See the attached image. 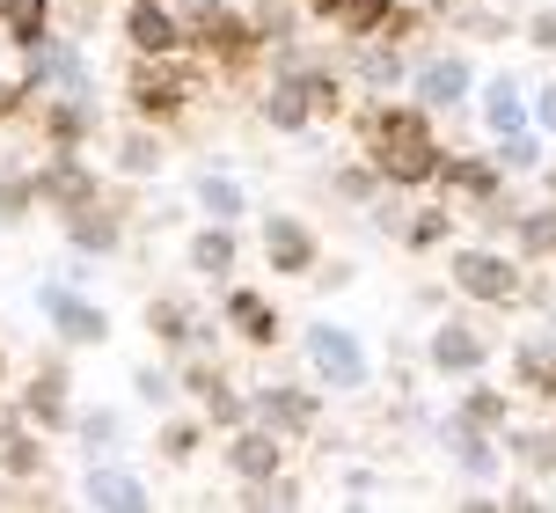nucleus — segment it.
<instances>
[{"label":"nucleus","mask_w":556,"mask_h":513,"mask_svg":"<svg viewBox=\"0 0 556 513\" xmlns=\"http://www.w3.org/2000/svg\"><path fill=\"white\" fill-rule=\"evenodd\" d=\"M81 499H88V506H103V513H139V506H147V485H139L132 470H88Z\"/></svg>","instance_id":"dca6fc26"},{"label":"nucleus","mask_w":556,"mask_h":513,"mask_svg":"<svg viewBox=\"0 0 556 513\" xmlns=\"http://www.w3.org/2000/svg\"><path fill=\"white\" fill-rule=\"evenodd\" d=\"M29 205H37V184L29 176H0V228H15Z\"/></svg>","instance_id":"e433bc0d"},{"label":"nucleus","mask_w":556,"mask_h":513,"mask_svg":"<svg viewBox=\"0 0 556 513\" xmlns=\"http://www.w3.org/2000/svg\"><path fill=\"white\" fill-rule=\"evenodd\" d=\"M191 272H205V279L235 272V221H213V228L191 235Z\"/></svg>","instance_id":"b1692460"},{"label":"nucleus","mask_w":556,"mask_h":513,"mask_svg":"<svg viewBox=\"0 0 556 513\" xmlns=\"http://www.w3.org/2000/svg\"><path fill=\"white\" fill-rule=\"evenodd\" d=\"M432 15H462V23H469V15H476V0H432Z\"/></svg>","instance_id":"c03bdc74"},{"label":"nucleus","mask_w":556,"mask_h":513,"mask_svg":"<svg viewBox=\"0 0 556 513\" xmlns=\"http://www.w3.org/2000/svg\"><path fill=\"white\" fill-rule=\"evenodd\" d=\"M513 455H520V470H556V433H513Z\"/></svg>","instance_id":"f704fd0d"},{"label":"nucleus","mask_w":556,"mask_h":513,"mask_svg":"<svg viewBox=\"0 0 556 513\" xmlns=\"http://www.w3.org/2000/svg\"><path fill=\"white\" fill-rule=\"evenodd\" d=\"M432 184L446 191V205H476V213L505 191V184H498V154H446Z\"/></svg>","instance_id":"423d86ee"},{"label":"nucleus","mask_w":556,"mask_h":513,"mask_svg":"<svg viewBox=\"0 0 556 513\" xmlns=\"http://www.w3.org/2000/svg\"><path fill=\"white\" fill-rule=\"evenodd\" d=\"M23 418L29 426H45V433H59L74 411H66V374L59 367H45V374H29L23 381Z\"/></svg>","instance_id":"2eb2a0df"},{"label":"nucleus","mask_w":556,"mask_h":513,"mask_svg":"<svg viewBox=\"0 0 556 513\" xmlns=\"http://www.w3.org/2000/svg\"><path fill=\"white\" fill-rule=\"evenodd\" d=\"M534 125H542V133H556V82L534 88Z\"/></svg>","instance_id":"79ce46f5"},{"label":"nucleus","mask_w":556,"mask_h":513,"mask_svg":"<svg viewBox=\"0 0 556 513\" xmlns=\"http://www.w3.org/2000/svg\"><path fill=\"white\" fill-rule=\"evenodd\" d=\"M227 323H235V338H242V345H278V309L264 301V293H250V286L227 293Z\"/></svg>","instance_id":"f3484780"},{"label":"nucleus","mask_w":556,"mask_h":513,"mask_svg":"<svg viewBox=\"0 0 556 513\" xmlns=\"http://www.w3.org/2000/svg\"><path fill=\"white\" fill-rule=\"evenodd\" d=\"M132 389H139V403H168V397H176V381H168L162 367H139V374H132Z\"/></svg>","instance_id":"ea45409f"},{"label":"nucleus","mask_w":556,"mask_h":513,"mask_svg":"<svg viewBox=\"0 0 556 513\" xmlns=\"http://www.w3.org/2000/svg\"><path fill=\"white\" fill-rule=\"evenodd\" d=\"M125 37H132V52H191V23L168 0H132L125 8Z\"/></svg>","instance_id":"0eeeda50"},{"label":"nucleus","mask_w":556,"mask_h":513,"mask_svg":"<svg viewBox=\"0 0 556 513\" xmlns=\"http://www.w3.org/2000/svg\"><path fill=\"white\" fill-rule=\"evenodd\" d=\"M432 367L440 374H476L483 367V330H469V323H440V330H432Z\"/></svg>","instance_id":"a211bd4d"},{"label":"nucleus","mask_w":556,"mask_h":513,"mask_svg":"<svg viewBox=\"0 0 556 513\" xmlns=\"http://www.w3.org/2000/svg\"><path fill=\"white\" fill-rule=\"evenodd\" d=\"M0 29L15 37V45H45L52 37V0H0Z\"/></svg>","instance_id":"a878e982"},{"label":"nucleus","mask_w":556,"mask_h":513,"mask_svg":"<svg viewBox=\"0 0 556 513\" xmlns=\"http://www.w3.org/2000/svg\"><path fill=\"white\" fill-rule=\"evenodd\" d=\"M462 426L498 433L505 426V397H498V389H469V397H462Z\"/></svg>","instance_id":"2f4dec72"},{"label":"nucleus","mask_w":556,"mask_h":513,"mask_svg":"<svg viewBox=\"0 0 556 513\" xmlns=\"http://www.w3.org/2000/svg\"><path fill=\"white\" fill-rule=\"evenodd\" d=\"M147 330H154L162 345H191V338H205V330H191V309H184V301H154V309H147Z\"/></svg>","instance_id":"7c9ffc66"},{"label":"nucleus","mask_w":556,"mask_h":513,"mask_svg":"<svg viewBox=\"0 0 556 513\" xmlns=\"http://www.w3.org/2000/svg\"><path fill=\"white\" fill-rule=\"evenodd\" d=\"M117 170H125V176H154V170H162V147L147 140V133L117 140Z\"/></svg>","instance_id":"72a5a7b5"},{"label":"nucleus","mask_w":556,"mask_h":513,"mask_svg":"<svg viewBox=\"0 0 556 513\" xmlns=\"http://www.w3.org/2000/svg\"><path fill=\"white\" fill-rule=\"evenodd\" d=\"M37 301H45V315H52L59 345H103V338H111V315L96 309V301H81L74 286H45Z\"/></svg>","instance_id":"6e6552de"},{"label":"nucleus","mask_w":556,"mask_h":513,"mask_svg":"<svg viewBox=\"0 0 556 513\" xmlns=\"http://www.w3.org/2000/svg\"><path fill=\"white\" fill-rule=\"evenodd\" d=\"M498 170H542V125L498 133Z\"/></svg>","instance_id":"c756f323"},{"label":"nucleus","mask_w":556,"mask_h":513,"mask_svg":"<svg viewBox=\"0 0 556 513\" xmlns=\"http://www.w3.org/2000/svg\"><path fill=\"white\" fill-rule=\"evenodd\" d=\"M213 8H220V0H176V15H184V23H198V15H213Z\"/></svg>","instance_id":"37998d69"},{"label":"nucleus","mask_w":556,"mask_h":513,"mask_svg":"<svg viewBox=\"0 0 556 513\" xmlns=\"http://www.w3.org/2000/svg\"><path fill=\"white\" fill-rule=\"evenodd\" d=\"M513 235H520V250H528V256H556V199L534 205V213H520Z\"/></svg>","instance_id":"c85d7f7f"},{"label":"nucleus","mask_w":556,"mask_h":513,"mask_svg":"<svg viewBox=\"0 0 556 513\" xmlns=\"http://www.w3.org/2000/svg\"><path fill=\"white\" fill-rule=\"evenodd\" d=\"M0 470H8V477H37V470H45V448H37V433H29L23 411L0 426Z\"/></svg>","instance_id":"393cba45"},{"label":"nucleus","mask_w":556,"mask_h":513,"mask_svg":"<svg viewBox=\"0 0 556 513\" xmlns=\"http://www.w3.org/2000/svg\"><path fill=\"white\" fill-rule=\"evenodd\" d=\"M403 242H410V250H432V242H446V205H425V213H417V221H403Z\"/></svg>","instance_id":"c9c22d12"},{"label":"nucleus","mask_w":556,"mask_h":513,"mask_svg":"<svg viewBox=\"0 0 556 513\" xmlns=\"http://www.w3.org/2000/svg\"><path fill=\"white\" fill-rule=\"evenodd\" d=\"M549 199H556V170H549Z\"/></svg>","instance_id":"de8ad7c7"},{"label":"nucleus","mask_w":556,"mask_h":513,"mask_svg":"<svg viewBox=\"0 0 556 513\" xmlns=\"http://www.w3.org/2000/svg\"><path fill=\"white\" fill-rule=\"evenodd\" d=\"M352 74H359L366 88H395L403 82V59H395V45L381 37V45H359V52H352Z\"/></svg>","instance_id":"cd10ccee"},{"label":"nucleus","mask_w":556,"mask_h":513,"mask_svg":"<svg viewBox=\"0 0 556 513\" xmlns=\"http://www.w3.org/2000/svg\"><path fill=\"white\" fill-rule=\"evenodd\" d=\"M528 37H534V45H542V52L556 59V8H542V15H534V23H528Z\"/></svg>","instance_id":"a19ab883"},{"label":"nucleus","mask_w":556,"mask_h":513,"mask_svg":"<svg viewBox=\"0 0 556 513\" xmlns=\"http://www.w3.org/2000/svg\"><path fill=\"white\" fill-rule=\"evenodd\" d=\"M227 470L242 477V485H271L278 470H286V440L271 426H242L227 440Z\"/></svg>","instance_id":"9d476101"},{"label":"nucleus","mask_w":556,"mask_h":513,"mask_svg":"<svg viewBox=\"0 0 556 513\" xmlns=\"http://www.w3.org/2000/svg\"><path fill=\"white\" fill-rule=\"evenodd\" d=\"M81 448L88 455H111L117 448V411H81Z\"/></svg>","instance_id":"4c0bfd02"},{"label":"nucleus","mask_w":556,"mask_h":513,"mask_svg":"<svg viewBox=\"0 0 556 513\" xmlns=\"http://www.w3.org/2000/svg\"><path fill=\"white\" fill-rule=\"evenodd\" d=\"M301 8H315V15H330V8H337V0H301Z\"/></svg>","instance_id":"a18cd8bd"},{"label":"nucleus","mask_w":556,"mask_h":513,"mask_svg":"<svg viewBox=\"0 0 556 513\" xmlns=\"http://www.w3.org/2000/svg\"><path fill=\"white\" fill-rule=\"evenodd\" d=\"M198 440H205V418H168V426H162V455L168 462H191Z\"/></svg>","instance_id":"473e14b6"},{"label":"nucleus","mask_w":556,"mask_h":513,"mask_svg":"<svg viewBox=\"0 0 556 513\" xmlns=\"http://www.w3.org/2000/svg\"><path fill=\"white\" fill-rule=\"evenodd\" d=\"M483 125H491V133H520V125H528V96H520L513 74H491V82H483Z\"/></svg>","instance_id":"412c9836"},{"label":"nucleus","mask_w":556,"mask_h":513,"mask_svg":"<svg viewBox=\"0 0 556 513\" xmlns=\"http://www.w3.org/2000/svg\"><path fill=\"white\" fill-rule=\"evenodd\" d=\"M307 367L315 381H330V389H366V345L344 330V323H307Z\"/></svg>","instance_id":"7ed1b4c3"},{"label":"nucleus","mask_w":556,"mask_h":513,"mask_svg":"<svg viewBox=\"0 0 556 513\" xmlns=\"http://www.w3.org/2000/svg\"><path fill=\"white\" fill-rule=\"evenodd\" d=\"M446 448H454V462L469 470L476 485H491V477H498V448H491L476 426H462V418H454V426H446Z\"/></svg>","instance_id":"bb28decb"},{"label":"nucleus","mask_w":556,"mask_h":513,"mask_svg":"<svg viewBox=\"0 0 556 513\" xmlns=\"http://www.w3.org/2000/svg\"><path fill=\"white\" fill-rule=\"evenodd\" d=\"M37 184V199L45 205H59V213H74V205H88V199H103V184H96V170H88L74 147H52V162L29 176Z\"/></svg>","instance_id":"39448f33"},{"label":"nucleus","mask_w":556,"mask_h":513,"mask_svg":"<svg viewBox=\"0 0 556 513\" xmlns=\"http://www.w3.org/2000/svg\"><path fill=\"white\" fill-rule=\"evenodd\" d=\"M366 133V162L381 170L389 191H417V184H432L446 162V147L432 140V117L425 103H389V111H366L359 117Z\"/></svg>","instance_id":"f257e3e1"},{"label":"nucleus","mask_w":556,"mask_h":513,"mask_svg":"<svg viewBox=\"0 0 556 513\" xmlns=\"http://www.w3.org/2000/svg\"><path fill=\"white\" fill-rule=\"evenodd\" d=\"M264 125H271V133H307V125H315L307 66H293V74H278V82L264 88Z\"/></svg>","instance_id":"ddd939ff"},{"label":"nucleus","mask_w":556,"mask_h":513,"mask_svg":"<svg viewBox=\"0 0 556 513\" xmlns=\"http://www.w3.org/2000/svg\"><path fill=\"white\" fill-rule=\"evenodd\" d=\"M520 264L505 250H462L454 256V293H469V301H491V309H513L520 301Z\"/></svg>","instance_id":"20e7f679"},{"label":"nucleus","mask_w":556,"mask_h":513,"mask_svg":"<svg viewBox=\"0 0 556 513\" xmlns=\"http://www.w3.org/2000/svg\"><path fill=\"white\" fill-rule=\"evenodd\" d=\"M250 418H256V426H271L278 440H293V433H315V397L271 381V389H256V397H250Z\"/></svg>","instance_id":"9b49d317"},{"label":"nucleus","mask_w":556,"mask_h":513,"mask_svg":"<svg viewBox=\"0 0 556 513\" xmlns=\"http://www.w3.org/2000/svg\"><path fill=\"white\" fill-rule=\"evenodd\" d=\"M88 125H96V103L88 96H52V111H45V140L52 147H81Z\"/></svg>","instance_id":"5701e85b"},{"label":"nucleus","mask_w":556,"mask_h":513,"mask_svg":"<svg viewBox=\"0 0 556 513\" xmlns=\"http://www.w3.org/2000/svg\"><path fill=\"white\" fill-rule=\"evenodd\" d=\"M315 228L307 221H293V213H271L264 221V264L271 272H286V279H301V272H315Z\"/></svg>","instance_id":"1a4fd4ad"},{"label":"nucleus","mask_w":556,"mask_h":513,"mask_svg":"<svg viewBox=\"0 0 556 513\" xmlns=\"http://www.w3.org/2000/svg\"><path fill=\"white\" fill-rule=\"evenodd\" d=\"M0 381H8V352H0Z\"/></svg>","instance_id":"49530a36"},{"label":"nucleus","mask_w":556,"mask_h":513,"mask_svg":"<svg viewBox=\"0 0 556 513\" xmlns=\"http://www.w3.org/2000/svg\"><path fill=\"white\" fill-rule=\"evenodd\" d=\"M184 389L205 397V426H242V418H250V397H235V389H227V374H213V367H191Z\"/></svg>","instance_id":"6ab92c4d"},{"label":"nucleus","mask_w":556,"mask_h":513,"mask_svg":"<svg viewBox=\"0 0 556 513\" xmlns=\"http://www.w3.org/2000/svg\"><path fill=\"white\" fill-rule=\"evenodd\" d=\"M198 88H205V74H191V66H184V52H139L125 96H132L139 117H184Z\"/></svg>","instance_id":"f03ea898"},{"label":"nucleus","mask_w":556,"mask_h":513,"mask_svg":"<svg viewBox=\"0 0 556 513\" xmlns=\"http://www.w3.org/2000/svg\"><path fill=\"white\" fill-rule=\"evenodd\" d=\"M469 88H476V74H469V59H462V52H440V59L417 66V103H425V111H454Z\"/></svg>","instance_id":"4468645a"},{"label":"nucleus","mask_w":556,"mask_h":513,"mask_svg":"<svg viewBox=\"0 0 556 513\" xmlns=\"http://www.w3.org/2000/svg\"><path fill=\"white\" fill-rule=\"evenodd\" d=\"M513 374L528 381L534 397H556V330H534V338H520V352H513Z\"/></svg>","instance_id":"aec40b11"},{"label":"nucleus","mask_w":556,"mask_h":513,"mask_svg":"<svg viewBox=\"0 0 556 513\" xmlns=\"http://www.w3.org/2000/svg\"><path fill=\"white\" fill-rule=\"evenodd\" d=\"M191 199H198V213H205V221H242V213H250V191H242L235 176H220V170L198 176Z\"/></svg>","instance_id":"4be33fe9"},{"label":"nucleus","mask_w":556,"mask_h":513,"mask_svg":"<svg viewBox=\"0 0 556 513\" xmlns=\"http://www.w3.org/2000/svg\"><path fill=\"white\" fill-rule=\"evenodd\" d=\"M66 242H74L81 256H111L117 242H125V213H117V205H103V199L74 205V213H66Z\"/></svg>","instance_id":"f8f14e48"},{"label":"nucleus","mask_w":556,"mask_h":513,"mask_svg":"<svg viewBox=\"0 0 556 513\" xmlns=\"http://www.w3.org/2000/svg\"><path fill=\"white\" fill-rule=\"evenodd\" d=\"M374 184H381L374 162H366V170H337V199H374Z\"/></svg>","instance_id":"58836bf2"}]
</instances>
